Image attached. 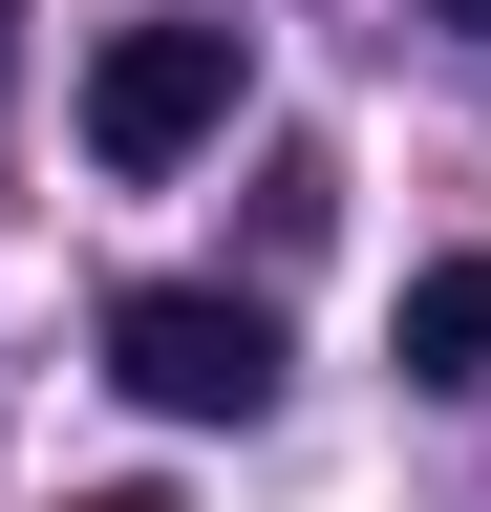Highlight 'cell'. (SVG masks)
<instances>
[{"label": "cell", "mask_w": 491, "mask_h": 512, "mask_svg": "<svg viewBox=\"0 0 491 512\" xmlns=\"http://www.w3.org/2000/svg\"><path fill=\"white\" fill-rule=\"evenodd\" d=\"M214 128H235V22H129L86 64V150L107 171H193Z\"/></svg>", "instance_id": "2"}, {"label": "cell", "mask_w": 491, "mask_h": 512, "mask_svg": "<svg viewBox=\"0 0 491 512\" xmlns=\"http://www.w3.org/2000/svg\"><path fill=\"white\" fill-rule=\"evenodd\" d=\"M427 22H470V43H491V0H427Z\"/></svg>", "instance_id": "5"}, {"label": "cell", "mask_w": 491, "mask_h": 512, "mask_svg": "<svg viewBox=\"0 0 491 512\" xmlns=\"http://www.w3.org/2000/svg\"><path fill=\"white\" fill-rule=\"evenodd\" d=\"M406 384H491V256H427L406 278Z\"/></svg>", "instance_id": "3"}, {"label": "cell", "mask_w": 491, "mask_h": 512, "mask_svg": "<svg viewBox=\"0 0 491 512\" xmlns=\"http://www.w3.org/2000/svg\"><path fill=\"white\" fill-rule=\"evenodd\" d=\"M65 512H171V491H65Z\"/></svg>", "instance_id": "4"}, {"label": "cell", "mask_w": 491, "mask_h": 512, "mask_svg": "<svg viewBox=\"0 0 491 512\" xmlns=\"http://www.w3.org/2000/svg\"><path fill=\"white\" fill-rule=\"evenodd\" d=\"M107 384L171 427H257L278 406V299H235V278H129L107 299Z\"/></svg>", "instance_id": "1"}]
</instances>
